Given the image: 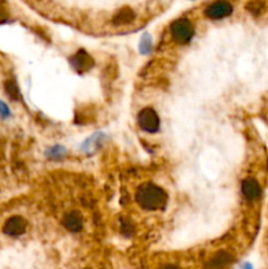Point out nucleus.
Instances as JSON below:
<instances>
[{
	"mask_svg": "<svg viewBox=\"0 0 268 269\" xmlns=\"http://www.w3.org/2000/svg\"><path fill=\"white\" fill-rule=\"evenodd\" d=\"M159 269H183L179 265H175V264H166V265H162Z\"/></svg>",
	"mask_w": 268,
	"mask_h": 269,
	"instance_id": "nucleus-13",
	"label": "nucleus"
},
{
	"mask_svg": "<svg viewBox=\"0 0 268 269\" xmlns=\"http://www.w3.org/2000/svg\"><path fill=\"white\" fill-rule=\"evenodd\" d=\"M170 33H171L172 40L178 45H185L191 42L194 38L195 29L192 22L188 19L175 20L170 26Z\"/></svg>",
	"mask_w": 268,
	"mask_h": 269,
	"instance_id": "nucleus-2",
	"label": "nucleus"
},
{
	"mask_svg": "<svg viewBox=\"0 0 268 269\" xmlns=\"http://www.w3.org/2000/svg\"><path fill=\"white\" fill-rule=\"evenodd\" d=\"M136 19V15L131 10H121L116 13V16L113 17L112 22L115 26H125L130 25L131 22Z\"/></svg>",
	"mask_w": 268,
	"mask_h": 269,
	"instance_id": "nucleus-10",
	"label": "nucleus"
},
{
	"mask_svg": "<svg viewBox=\"0 0 268 269\" xmlns=\"http://www.w3.org/2000/svg\"><path fill=\"white\" fill-rule=\"evenodd\" d=\"M6 19V12L3 10H0V21H3Z\"/></svg>",
	"mask_w": 268,
	"mask_h": 269,
	"instance_id": "nucleus-14",
	"label": "nucleus"
},
{
	"mask_svg": "<svg viewBox=\"0 0 268 269\" xmlns=\"http://www.w3.org/2000/svg\"><path fill=\"white\" fill-rule=\"evenodd\" d=\"M6 89L12 99H19V88L13 80H8L6 83Z\"/></svg>",
	"mask_w": 268,
	"mask_h": 269,
	"instance_id": "nucleus-11",
	"label": "nucleus"
},
{
	"mask_svg": "<svg viewBox=\"0 0 268 269\" xmlns=\"http://www.w3.org/2000/svg\"><path fill=\"white\" fill-rule=\"evenodd\" d=\"M159 117L153 108H145L138 114V125L147 133H155L159 129Z\"/></svg>",
	"mask_w": 268,
	"mask_h": 269,
	"instance_id": "nucleus-3",
	"label": "nucleus"
},
{
	"mask_svg": "<svg viewBox=\"0 0 268 269\" xmlns=\"http://www.w3.org/2000/svg\"><path fill=\"white\" fill-rule=\"evenodd\" d=\"M242 194L247 201H256L262 196V187L255 177H246L240 185Z\"/></svg>",
	"mask_w": 268,
	"mask_h": 269,
	"instance_id": "nucleus-5",
	"label": "nucleus"
},
{
	"mask_svg": "<svg viewBox=\"0 0 268 269\" xmlns=\"http://www.w3.org/2000/svg\"><path fill=\"white\" fill-rule=\"evenodd\" d=\"M8 116H10V109H8V107H7L3 101H0V117L2 118H7Z\"/></svg>",
	"mask_w": 268,
	"mask_h": 269,
	"instance_id": "nucleus-12",
	"label": "nucleus"
},
{
	"mask_svg": "<svg viewBox=\"0 0 268 269\" xmlns=\"http://www.w3.org/2000/svg\"><path fill=\"white\" fill-rule=\"evenodd\" d=\"M28 227V223L25 221L22 217L15 216L11 217L6 223H4L3 231L7 235H11V236H19V235L24 234L25 230Z\"/></svg>",
	"mask_w": 268,
	"mask_h": 269,
	"instance_id": "nucleus-7",
	"label": "nucleus"
},
{
	"mask_svg": "<svg viewBox=\"0 0 268 269\" xmlns=\"http://www.w3.org/2000/svg\"><path fill=\"white\" fill-rule=\"evenodd\" d=\"M71 62L72 66L76 70H79V71H86V70H88L92 66L94 61H92V58H91L86 51H79L78 54H75V55L72 56Z\"/></svg>",
	"mask_w": 268,
	"mask_h": 269,
	"instance_id": "nucleus-9",
	"label": "nucleus"
},
{
	"mask_svg": "<svg viewBox=\"0 0 268 269\" xmlns=\"http://www.w3.org/2000/svg\"><path fill=\"white\" fill-rule=\"evenodd\" d=\"M63 225L67 230L72 232H78L83 229V221H82V216L78 212H70L63 218Z\"/></svg>",
	"mask_w": 268,
	"mask_h": 269,
	"instance_id": "nucleus-8",
	"label": "nucleus"
},
{
	"mask_svg": "<svg viewBox=\"0 0 268 269\" xmlns=\"http://www.w3.org/2000/svg\"><path fill=\"white\" fill-rule=\"evenodd\" d=\"M86 269H91V268H86Z\"/></svg>",
	"mask_w": 268,
	"mask_h": 269,
	"instance_id": "nucleus-15",
	"label": "nucleus"
},
{
	"mask_svg": "<svg viewBox=\"0 0 268 269\" xmlns=\"http://www.w3.org/2000/svg\"><path fill=\"white\" fill-rule=\"evenodd\" d=\"M233 13V6L228 2H215L209 4L205 10V16L210 20H221Z\"/></svg>",
	"mask_w": 268,
	"mask_h": 269,
	"instance_id": "nucleus-4",
	"label": "nucleus"
},
{
	"mask_svg": "<svg viewBox=\"0 0 268 269\" xmlns=\"http://www.w3.org/2000/svg\"><path fill=\"white\" fill-rule=\"evenodd\" d=\"M233 260L234 256L231 252L225 250L219 251V252H216V254L208 260L205 269H225L229 264L233 263Z\"/></svg>",
	"mask_w": 268,
	"mask_h": 269,
	"instance_id": "nucleus-6",
	"label": "nucleus"
},
{
	"mask_svg": "<svg viewBox=\"0 0 268 269\" xmlns=\"http://www.w3.org/2000/svg\"><path fill=\"white\" fill-rule=\"evenodd\" d=\"M136 201L144 210L156 212L166 207L167 203V193L160 187L151 183L140 187L136 193Z\"/></svg>",
	"mask_w": 268,
	"mask_h": 269,
	"instance_id": "nucleus-1",
	"label": "nucleus"
}]
</instances>
